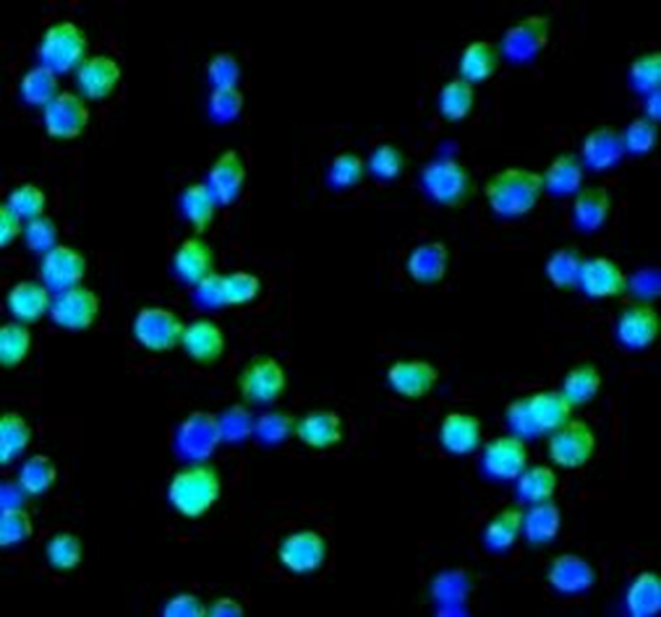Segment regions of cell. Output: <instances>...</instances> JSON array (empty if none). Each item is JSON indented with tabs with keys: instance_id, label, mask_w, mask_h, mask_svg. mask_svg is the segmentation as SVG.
<instances>
[{
	"instance_id": "obj_1",
	"label": "cell",
	"mask_w": 661,
	"mask_h": 617,
	"mask_svg": "<svg viewBox=\"0 0 661 617\" xmlns=\"http://www.w3.org/2000/svg\"><path fill=\"white\" fill-rule=\"evenodd\" d=\"M484 194L489 210L497 217L520 219L537 209L545 194V181L542 174L522 166H511L494 174L486 181Z\"/></svg>"
},
{
	"instance_id": "obj_2",
	"label": "cell",
	"mask_w": 661,
	"mask_h": 617,
	"mask_svg": "<svg viewBox=\"0 0 661 617\" xmlns=\"http://www.w3.org/2000/svg\"><path fill=\"white\" fill-rule=\"evenodd\" d=\"M222 474L207 461H195L180 468L169 481L166 499L180 516L199 519L222 499Z\"/></svg>"
},
{
	"instance_id": "obj_3",
	"label": "cell",
	"mask_w": 661,
	"mask_h": 617,
	"mask_svg": "<svg viewBox=\"0 0 661 617\" xmlns=\"http://www.w3.org/2000/svg\"><path fill=\"white\" fill-rule=\"evenodd\" d=\"M573 410L561 391H537L509 404L507 425L520 438L552 435L573 417Z\"/></svg>"
},
{
	"instance_id": "obj_4",
	"label": "cell",
	"mask_w": 661,
	"mask_h": 617,
	"mask_svg": "<svg viewBox=\"0 0 661 617\" xmlns=\"http://www.w3.org/2000/svg\"><path fill=\"white\" fill-rule=\"evenodd\" d=\"M422 186L445 209L461 210L475 194V180L458 159H433L422 173Z\"/></svg>"
},
{
	"instance_id": "obj_5",
	"label": "cell",
	"mask_w": 661,
	"mask_h": 617,
	"mask_svg": "<svg viewBox=\"0 0 661 617\" xmlns=\"http://www.w3.org/2000/svg\"><path fill=\"white\" fill-rule=\"evenodd\" d=\"M89 38L86 30L79 27L78 23L63 22L51 23L48 29L43 30L40 40V59L42 65L51 68L55 74H66L71 71H78L79 65L89 55Z\"/></svg>"
},
{
	"instance_id": "obj_6",
	"label": "cell",
	"mask_w": 661,
	"mask_h": 617,
	"mask_svg": "<svg viewBox=\"0 0 661 617\" xmlns=\"http://www.w3.org/2000/svg\"><path fill=\"white\" fill-rule=\"evenodd\" d=\"M133 337L145 350L153 353L173 352L182 345L186 324L178 312L166 306H145L133 319Z\"/></svg>"
},
{
	"instance_id": "obj_7",
	"label": "cell",
	"mask_w": 661,
	"mask_h": 617,
	"mask_svg": "<svg viewBox=\"0 0 661 617\" xmlns=\"http://www.w3.org/2000/svg\"><path fill=\"white\" fill-rule=\"evenodd\" d=\"M238 391L248 404H273L288 391V373L271 355H255L238 376Z\"/></svg>"
},
{
	"instance_id": "obj_8",
	"label": "cell",
	"mask_w": 661,
	"mask_h": 617,
	"mask_svg": "<svg viewBox=\"0 0 661 617\" xmlns=\"http://www.w3.org/2000/svg\"><path fill=\"white\" fill-rule=\"evenodd\" d=\"M597 437L584 419H569L548 440V457L556 467L576 470L588 465L596 455Z\"/></svg>"
},
{
	"instance_id": "obj_9",
	"label": "cell",
	"mask_w": 661,
	"mask_h": 617,
	"mask_svg": "<svg viewBox=\"0 0 661 617\" xmlns=\"http://www.w3.org/2000/svg\"><path fill=\"white\" fill-rule=\"evenodd\" d=\"M329 544L322 532L314 529L289 532L278 544L282 567L295 576H309L324 567Z\"/></svg>"
},
{
	"instance_id": "obj_10",
	"label": "cell",
	"mask_w": 661,
	"mask_h": 617,
	"mask_svg": "<svg viewBox=\"0 0 661 617\" xmlns=\"http://www.w3.org/2000/svg\"><path fill=\"white\" fill-rule=\"evenodd\" d=\"M43 129L55 140H76L91 123V110L82 95L61 91L43 109Z\"/></svg>"
},
{
	"instance_id": "obj_11",
	"label": "cell",
	"mask_w": 661,
	"mask_h": 617,
	"mask_svg": "<svg viewBox=\"0 0 661 617\" xmlns=\"http://www.w3.org/2000/svg\"><path fill=\"white\" fill-rule=\"evenodd\" d=\"M550 33V17L540 14L527 15L504 33L503 42L499 48L501 55L512 63H527L537 58L540 51L547 50Z\"/></svg>"
},
{
	"instance_id": "obj_12",
	"label": "cell",
	"mask_w": 661,
	"mask_h": 617,
	"mask_svg": "<svg viewBox=\"0 0 661 617\" xmlns=\"http://www.w3.org/2000/svg\"><path fill=\"white\" fill-rule=\"evenodd\" d=\"M101 297L86 286L58 294L51 304L50 316L61 329L82 332L91 329L101 314Z\"/></svg>"
},
{
	"instance_id": "obj_13",
	"label": "cell",
	"mask_w": 661,
	"mask_h": 617,
	"mask_svg": "<svg viewBox=\"0 0 661 617\" xmlns=\"http://www.w3.org/2000/svg\"><path fill=\"white\" fill-rule=\"evenodd\" d=\"M87 257L68 244H58L43 253L40 263V278L50 291H68L78 288L86 280Z\"/></svg>"
},
{
	"instance_id": "obj_14",
	"label": "cell",
	"mask_w": 661,
	"mask_h": 617,
	"mask_svg": "<svg viewBox=\"0 0 661 617\" xmlns=\"http://www.w3.org/2000/svg\"><path fill=\"white\" fill-rule=\"evenodd\" d=\"M484 470L496 480H517V476L529 467V450L524 438L516 435L489 440L482 455Z\"/></svg>"
},
{
	"instance_id": "obj_15",
	"label": "cell",
	"mask_w": 661,
	"mask_h": 617,
	"mask_svg": "<svg viewBox=\"0 0 661 617\" xmlns=\"http://www.w3.org/2000/svg\"><path fill=\"white\" fill-rule=\"evenodd\" d=\"M547 580L548 585L560 595H583L596 585L597 572L581 553L565 552L550 561Z\"/></svg>"
},
{
	"instance_id": "obj_16",
	"label": "cell",
	"mask_w": 661,
	"mask_h": 617,
	"mask_svg": "<svg viewBox=\"0 0 661 617\" xmlns=\"http://www.w3.org/2000/svg\"><path fill=\"white\" fill-rule=\"evenodd\" d=\"M660 314L647 302L627 306L616 322L619 342L632 352H640L654 344L660 337Z\"/></svg>"
},
{
	"instance_id": "obj_17",
	"label": "cell",
	"mask_w": 661,
	"mask_h": 617,
	"mask_svg": "<svg viewBox=\"0 0 661 617\" xmlns=\"http://www.w3.org/2000/svg\"><path fill=\"white\" fill-rule=\"evenodd\" d=\"M122 65L107 53L89 55L76 71L79 93L86 101L109 99L122 84Z\"/></svg>"
},
{
	"instance_id": "obj_18",
	"label": "cell",
	"mask_w": 661,
	"mask_h": 617,
	"mask_svg": "<svg viewBox=\"0 0 661 617\" xmlns=\"http://www.w3.org/2000/svg\"><path fill=\"white\" fill-rule=\"evenodd\" d=\"M295 437L310 450L325 452L345 442V419L337 410H312L297 419Z\"/></svg>"
},
{
	"instance_id": "obj_19",
	"label": "cell",
	"mask_w": 661,
	"mask_h": 617,
	"mask_svg": "<svg viewBox=\"0 0 661 617\" xmlns=\"http://www.w3.org/2000/svg\"><path fill=\"white\" fill-rule=\"evenodd\" d=\"M578 286L589 299L604 301V299H616L625 293L629 286L627 274L622 266L612 259L597 255V257L584 259L583 270L578 278Z\"/></svg>"
},
{
	"instance_id": "obj_20",
	"label": "cell",
	"mask_w": 661,
	"mask_h": 617,
	"mask_svg": "<svg viewBox=\"0 0 661 617\" xmlns=\"http://www.w3.org/2000/svg\"><path fill=\"white\" fill-rule=\"evenodd\" d=\"M437 366L425 360L396 361L388 368V383L397 395L410 401H420L429 395L439 383Z\"/></svg>"
},
{
	"instance_id": "obj_21",
	"label": "cell",
	"mask_w": 661,
	"mask_h": 617,
	"mask_svg": "<svg viewBox=\"0 0 661 617\" xmlns=\"http://www.w3.org/2000/svg\"><path fill=\"white\" fill-rule=\"evenodd\" d=\"M182 348L195 363L214 365L227 352V335L217 322L202 317L194 324L186 325Z\"/></svg>"
},
{
	"instance_id": "obj_22",
	"label": "cell",
	"mask_w": 661,
	"mask_h": 617,
	"mask_svg": "<svg viewBox=\"0 0 661 617\" xmlns=\"http://www.w3.org/2000/svg\"><path fill=\"white\" fill-rule=\"evenodd\" d=\"M484 424L475 414L453 410L440 421L439 440L450 455H471L482 445Z\"/></svg>"
},
{
	"instance_id": "obj_23",
	"label": "cell",
	"mask_w": 661,
	"mask_h": 617,
	"mask_svg": "<svg viewBox=\"0 0 661 617\" xmlns=\"http://www.w3.org/2000/svg\"><path fill=\"white\" fill-rule=\"evenodd\" d=\"M173 263L176 274L194 288L216 273V253L199 235L186 238L176 248Z\"/></svg>"
},
{
	"instance_id": "obj_24",
	"label": "cell",
	"mask_w": 661,
	"mask_h": 617,
	"mask_svg": "<svg viewBox=\"0 0 661 617\" xmlns=\"http://www.w3.org/2000/svg\"><path fill=\"white\" fill-rule=\"evenodd\" d=\"M625 153L624 133L612 125H599L584 138L583 163L597 173L620 165Z\"/></svg>"
},
{
	"instance_id": "obj_25",
	"label": "cell",
	"mask_w": 661,
	"mask_h": 617,
	"mask_svg": "<svg viewBox=\"0 0 661 617\" xmlns=\"http://www.w3.org/2000/svg\"><path fill=\"white\" fill-rule=\"evenodd\" d=\"M246 171L242 155L235 150L223 151L222 155L214 161L210 168L209 184L210 191L216 197L220 206H230L242 194L245 189Z\"/></svg>"
},
{
	"instance_id": "obj_26",
	"label": "cell",
	"mask_w": 661,
	"mask_h": 617,
	"mask_svg": "<svg viewBox=\"0 0 661 617\" xmlns=\"http://www.w3.org/2000/svg\"><path fill=\"white\" fill-rule=\"evenodd\" d=\"M407 273L422 286H435L445 280L450 268V250L445 242L432 240L412 248L407 257Z\"/></svg>"
},
{
	"instance_id": "obj_27",
	"label": "cell",
	"mask_w": 661,
	"mask_h": 617,
	"mask_svg": "<svg viewBox=\"0 0 661 617\" xmlns=\"http://www.w3.org/2000/svg\"><path fill=\"white\" fill-rule=\"evenodd\" d=\"M223 438L222 421L214 414L195 412L182 424L180 448L195 461H204Z\"/></svg>"
},
{
	"instance_id": "obj_28",
	"label": "cell",
	"mask_w": 661,
	"mask_h": 617,
	"mask_svg": "<svg viewBox=\"0 0 661 617\" xmlns=\"http://www.w3.org/2000/svg\"><path fill=\"white\" fill-rule=\"evenodd\" d=\"M50 289L42 281L22 280L8 289L7 306L22 324H35L51 310Z\"/></svg>"
},
{
	"instance_id": "obj_29",
	"label": "cell",
	"mask_w": 661,
	"mask_h": 617,
	"mask_svg": "<svg viewBox=\"0 0 661 617\" xmlns=\"http://www.w3.org/2000/svg\"><path fill=\"white\" fill-rule=\"evenodd\" d=\"M612 212L611 191L604 186L583 187L575 197L573 217L584 232L601 229Z\"/></svg>"
},
{
	"instance_id": "obj_30",
	"label": "cell",
	"mask_w": 661,
	"mask_h": 617,
	"mask_svg": "<svg viewBox=\"0 0 661 617\" xmlns=\"http://www.w3.org/2000/svg\"><path fill=\"white\" fill-rule=\"evenodd\" d=\"M524 532V509L516 504H509L489 517L484 527V544L491 552L504 553L516 545Z\"/></svg>"
},
{
	"instance_id": "obj_31",
	"label": "cell",
	"mask_w": 661,
	"mask_h": 617,
	"mask_svg": "<svg viewBox=\"0 0 661 617\" xmlns=\"http://www.w3.org/2000/svg\"><path fill=\"white\" fill-rule=\"evenodd\" d=\"M501 50L491 40H475L463 50L460 59V78L469 84H482L491 78L501 65Z\"/></svg>"
},
{
	"instance_id": "obj_32",
	"label": "cell",
	"mask_w": 661,
	"mask_h": 617,
	"mask_svg": "<svg viewBox=\"0 0 661 617\" xmlns=\"http://www.w3.org/2000/svg\"><path fill=\"white\" fill-rule=\"evenodd\" d=\"M563 525V514L558 504L552 501L532 504V508L524 512V534L527 544L533 547H542L558 539Z\"/></svg>"
},
{
	"instance_id": "obj_33",
	"label": "cell",
	"mask_w": 661,
	"mask_h": 617,
	"mask_svg": "<svg viewBox=\"0 0 661 617\" xmlns=\"http://www.w3.org/2000/svg\"><path fill=\"white\" fill-rule=\"evenodd\" d=\"M545 191L556 197L576 194L583 189L584 163L575 153H561L548 165L542 174Z\"/></svg>"
},
{
	"instance_id": "obj_34",
	"label": "cell",
	"mask_w": 661,
	"mask_h": 617,
	"mask_svg": "<svg viewBox=\"0 0 661 617\" xmlns=\"http://www.w3.org/2000/svg\"><path fill=\"white\" fill-rule=\"evenodd\" d=\"M180 206L187 223L201 237L212 227L220 204L207 184H191L182 193Z\"/></svg>"
},
{
	"instance_id": "obj_35",
	"label": "cell",
	"mask_w": 661,
	"mask_h": 617,
	"mask_svg": "<svg viewBox=\"0 0 661 617\" xmlns=\"http://www.w3.org/2000/svg\"><path fill=\"white\" fill-rule=\"evenodd\" d=\"M33 442V427L20 412H4L0 417V463L8 467Z\"/></svg>"
},
{
	"instance_id": "obj_36",
	"label": "cell",
	"mask_w": 661,
	"mask_h": 617,
	"mask_svg": "<svg viewBox=\"0 0 661 617\" xmlns=\"http://www.w3.org/2000/svg\"><path fill=\"white\" fill-rule=\"evenodd\" d=\"M601 388H603V376L599 373V368L584 363L569 370L568 376L563 378L561 393L573 408H578L594 401Z\"/></svg>"
},
{
	"instance_id": "obj_37",
	"label": "cell",
	"mask_w": 661,
	"mask_h": 617,
	"mask_svg": "<svg viewBox=\"0 0 661 617\" xmlns=\"http://www.w3.org/2000/svg\"><path fill=\"white\" fill-rule=\"evenodd\" d=\"M558 488H560L558 473L548 465H533L517 476V495L524 503L552 501Z\"/></svg>"
},
{
	"instance_id": "obj_38",
	"label": "cell",
	"mask_w": 661,
	"mask_h": 617,
	"mask_svg": "<svg viewBox=\"0 0 661 617\" xmlns=\"http://www.w3.org/2000/svg\"><path fill=\"white\" fill-rule=\"evenodd\" d=\"M627 610L632 616H658L661 610V581L656 572H640L627 589Z\"/></svg>"
},
{
	"instance_id": "obj_39",
	"label": "cell",
	"mask_w": 661,
	"mask_h": 617,
	"mask_svg": "<svg viewBox=\"0 0 661 617\" xmlns=\"http://www.w3.org/2000/svg\"><path fill=\"white\" fill-rule=\"evenodd\" d=\"M437 102H439L440 115L445 117L446 122H463L475 109V86L463 78L450 79L440 89Z\"/></svg>"
},
{
	"instance_id": "obj_40",
	"label": "cell",
	"mask_w": 661,
	"mask_h": 617,
	"mask_svg": "<svg viewBox=\"0 0 661 617\" xmlns=\"http://www.w3.org/2000/svg\"><path fill=\"white\" fill-rule=\"evenodd\" d=\"M59 470L55 461L46 453H37L23 463L20 470V486L27 495H43L58 481Z\"/></svg>"
},
{
	"instance_id": "obj_41",
	"label": "cell",
	"mask_w": 661,
	"mask_h": 617,
	"mask_svg": "<svg viewBox=\"0 0 661 617\" xmlns=\"http://www.w3.org/2000/svg\"><path fill=\"white\" fill-rule=\"evenodd\" d=\"M584 257L576 245H565L553 252L547 261V276L556 289H571L578 286Z\"/></svg>"
},
{
	"instance_id": "obj_42",
	"label": "cell",
	"mask_w": 661,
	"mask_h": 617,
	"mask_svg": "<svg viewBox=\"0 0 661 617\" xmlns=\"http://www.w3.org/2000/svg\"><path fill=\"white\" fill-rule=\"evenodd\" d=\"M33 350V332L27 324L12 322L0 329V363L4 368H14L27 360Z\"/></svg>"
},
{
	"instance_id": "obj_43",
	"label": "cell",
	"mask_w": 661,
	"mask_h": 617,
	"mask_svg": "<svg viewBox=\"0 0 661 617\" xmlns=\"http://www.w3.org/2000/svg\"><path fill=\"white\" fill-rule=\"evenodd\" d=\"M46 557L51 568L59 572H71L82 565L84 559V544L78 534L71 531H61L51 537L46 544Z\"/></svg>"
},
{
	"instance_id": "obj_44",
	"label": "cell",
	"mask_w": 661,
	"mask_h": 617,
	"mask_svg": "<svg viewBox=\"0 0 661 617\" xmlns=\"http://www.w3.org/2000/svg\"><path fill=\"white\" fill-rule=\"evenodd\" d=\"M58 76L59 74L53 73L48 66H35L22 78L23 101L46 109L61 93Z\"/></svg>"
},
{
	"instance_id": "obj_45",
	"label": "cell",
	"mask_w": 661,
	"mask_h": 617,
	"mask_svg": "<svg viewBox=\"0 0 661 617\" xmlns=\"http://www.w3.org/2000/svg\"><path fill=\"white\" fill-rule=\"evenodd\" d=\"M222 288L225 306H245L258 299L263 286L258 274L237 270L222 276Z\"/></svg>"
},
{
	"instance_id": "obj_46",
	"label": "cell",
	"mask_w": 661,
	"mask_h": 617,
	"mask_svg": "<svg viewBox=\"0 0 661 617\" xmlns=\"http://www.w3.org/2000/svg\"><path fill=\"white\" fill-rule=\"evenodd\" d=\"M35 534V521L29 509L7 506L0 516V545L12 547Z\"/></svg>"
},
{
	"instance_id": "obj_47",
	"label": "cell",
	"mask_w": 661,
	"mask_h": 617,
	"mask_svg": "<svg viewBox=\"0 0 661 617\" xmlns=\"http://www.w3.org/2000/svg\"><path fill=\"white\" fill-rule=\"evenodd\" d=\"M8 206L14 210L17 216L27 222H33L37 217L46 216L48 209V194L42 187L37 184H22L15 187L12 193L8 194Z\"/></svg>"
},
{
	"instance_id": "obj_48",
	"label": "cell",
	"mask_w": 661,
	"mask_h": 617,
	"mask_svg": "<svg viewBox=\"0 0 661 617\" xmlns=\"http://www.w3.org/2000/svg\"><path fill=\"white\" fill-rule=\"evenodd\" d=\"M365 171H367L365 161L358 153L345 151L330 161L327 174H329V184L335 189H352L365 180Z\"/></svg>"
},
{
	"instance_id": "obj_49",
	"label": "cell",
	"mask_w": 661,
	"mask_h": 617,
	"mask_svg": "<svg viewBox=\"0 0 661 617\" xmlns=\"http://www.w3.org/2000/svg\"><path fill=\"white\" fill-rule=\"evenodd\" d=\"M407 158L403 151L394 144H381L371 153L369 171L384 181L397 180L403 174Z\"/></svg>"
},
{
	"instance_id": "obj_50",
	"label": "cell",
	"mask_w": 661,
	"mask_h": 617,
	"mask_svg": "<svg viewBox=\"0 0 661 617\" xmlns=\"http://www.w3.org/2000/svg\"><path fill=\"white\" fill-rule=\"evenodd\" d=\"M658 125L648 117L633 119L624 130L625 151L633 155H647L658 144Z\"/></svg>"
},
{
	"instance_id": "obj_51",
	"label": "cell",
	"mask_w": 661,
	"mask_h": 617,
	"mask_svg": "<svg viewBox=\"0 0 661 617\" xmlns=\"http://www.w3.org/2000/svg\"><path fill=\"white\" fill-rule=\"evenodd\" d=\"M245 110V93L238 87H217L210 97V114L220 123L233 122Z\"/></svg>"
},
{
	"instance_id": "obj_52",
	"label": "cell",
	"mask_w": 661,
	"mask_h": 617,
	"mask_svg": "<svg viewBox=\"0 0 661 617\" xmlns=\"http://www.w3.org/2000/svg\"><path fill=\"white\" fill-rule=\"evenodd\" d=\"M59 227L51 217L42 216L27 222L25 225V244L29 245L33 252L48 253L51 248L58 245Z\"/></svg>"
},
{
	"instance_id": "obj_53",
	"label": "cell",
	"mask_w": 661,
	"mask_h": 617,
	"mask_svg": "<svg viewBox=\"0 0 661 617\" xmlns=\"http://www.w3.org/2000/svg\"><path fill=\"white\" fill-rule=\"evenodd\" d=\"M661 58L658 51L645 53L632 63V84L639 91H658L660 89Z\"/></svg>"
},
{
	"instance_id": "obj_54",
	"label": "cell",
	"mask_w": 661,
	"mask_h": 617,
	"mask_svg": "<svg viewBox=\"0 0 661 617\" xmlns=\"http://www.w3.org/2000/svg\"><path fill=\"white\" fill-rule=\"evenodd\" d=\"M295 424H297V419L291 414L273 412V414H265L259 419L255 424V432L265 442L274 444V442H280L289 435H295Z\"/></svg>"
},
{
	"instance_id": "obj_55",
	"label": "cell",
	"mask_w": 661,
	"mask_h": 617,
	"mask_svg": "<svg viewBox=\"0 0 661 617\" xmlns=\"http://www.w3.org/2000/svg\"><path fill=\"white\" fill-rule=\"evenodd\" d=\"M242 76V65L233 53H217L209 63V78L217 87H238V79Z\"/></svg>"
},
{
	"instance_id": "obj_56",
	"label": "cell",
	"mask_w": 661,
	"mask_h": 617,
	"mask_svg": "<svg viewBox=\"0 0 661 617\" xmlns=\"http://www.w3.org/2000/svg\"><path fill=\"white\" fill-rule=\"evenodd\" d=\"M163 614L169 617H204L209 616V606L202 603L199 595L178 593L169 599Z\"/></svg>"
},
{
	"instance_id": "obj_57",
	"label": "cell",
	"mask_w": 661,
	"mask_h": 617,
	"mask_svg": "<svg viewBox=\"0 0 661 617\" xmlns=\"http://www.w3.org/2000/svg\"><path fill=\"white\" fill-rule=\"evenodd\" d=\"M23 232H25V225H23L22 217L17 216L14 210L4 202L0 206V244L2 248L14 244L17 238L23 237Z\"/></svg>"
},
{
	"instance_id": "obj_58",
	"label": "cell",
	"mask_w": 661,
	"mask_h": 617,
	"mask_svg": "<svg viewBox=\"0 0 661 617\" xmlns=\"http://www.w3.org/2000/svg\"><path fill=\"white\" fill-rule=\"evenodd\" d=\"M209 616L214 617H240L245 616V606L237 599L220 596L209 606Z\"/></svg>"
},
{
	"instance_id": "obj_59",
	"label": "cell",
	"mask_w": 661,
	"mask_h": 617,
	"mask_svg": "<svg viewBox=\"0 0 661 617\" xmlns=\"http://www.w3.org/2000/svg\"><path fill=\"white\" fill-rule=\"evenodd\" d=\"M658 114H660V89H658V91H652V93H648L647 101L648 119L656 122V119H658Z\"/></svg>"
}]
</instances>
